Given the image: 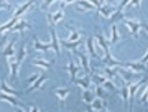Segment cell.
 I'll return each instance as SVG.
<instances>
[{"label":"cell","instance_id":"1","mask_svg":"<svg viewBox=\"0 0 148 112\" xmlns=\"http://www.w3.org/2000/svg\"><path fill=\"white\" fill-rule=\"evenodd\" d=\"M123 23L129 27V33L132 34V36H135V39H138V33H139V30L142 29V25L144 24H141V23H138V21H133V20H123Z\"/></svg>","mask_w":148,"mask_h":112},{"label":"cell","instance_id":"2","mask_svg":"<svg viewBox=\"0 0 148 112\" xmlns=\"http://www.w3.org/2000/svg\"><path fill=\"white\" fill-rule=\"evenodd\" d=\"M49 33H51V46H53L56 55L58 57L60 55V48H62V46H60V40L57 38V33L54 30V25H51V24H49Z\"/></svg>","mask_w":148,"mask_h":112},{"label":"cell","instance_id":"3","mask_svg":"<svg viewBox=\"0 0 148 112\" xmlns=\"http://www.w3.org/2000/svg\"><path fill=\"white\" fill-rule=\"evenodd\" d=\"M124 67H127V70H130V72H133V73H144V72H147V67L142 64V63H133V61H129V63H124Z\"/></svg>","mask_w":148,"mask_h":112},{"label":"cell","instance_id":"4","mask_svg":"<svg viewBox=\"0 0 148 112\" xmlns=\"http://www.w3.org/2000/svg\"><path fill=\"white\" fill-rule=\"evenodd\" d=\"M34 5V0H29V2H25V3H23L21 6H18V8H16V11L14 12V18H21V15L23 14H25V12H27L29 9H30V8Z\"/></svg>","mask_w":148,"mask_h":112},{"label":"cell","instance_id":"5","mask_svg":"<svg viewBox=\"0 0 148 112\" xmlns=\"http://www.w3.org/2000/svg\"><path fill=\"white\" fill-rule=\"evenodd\" d=\"M103 64L108 66V67H123V66H124L123 61H118V60H115L114 57L111 55V53L105 54V57H103Z\"/></svg>","mask_w":148,"mask_h":112},{"label":"cell","instance_id":"6","mask_svg":"<svg viewBox=\"0 0 148 112\" xmlns=\"http://www.w3.org/2000/svg\"><path fill=\"white\" fill-rule=\"evenodd\" d=\"M45 81H47V75H40L39 76V78L36 79V81H34L32 85H30V87L27 88V91H25V93H33V91H36V90H39V88H42L43 87V84H45Z\"/></svg>","mask_w":148,"mask_h":112},{"label":"cell","instance_id":"7","mask_svg":"<svg viewBox=\"0 0 148 112\" xmlns=\"http://www.w3.org/2000/svg\"><path fill=\"white\" fill-rule=\"evenodd\" d=\"M72 84L78 85V87H81L82 90H88L90 88V84H91V78H90V75H85L84 78H75V81Z\"/></svg>","mask_w":148,"mask_h":112},{"label":"cell","instance_id":"8","mask_svg":"<svg viewBox=\"0 0 148 112\" xmlns=\"http://www.w3.org/2000/svg\"><path fill=\"white\" fill-rule=\"evenodd\" d=\"M71 93V90L69 88H56L54 90V94L58 97V102H60V106H64V103H66V97H67V94Z\"/></svg>","mask_w":148,"mask_h":112},{"label":"cell","instance_id":"9","mask_svg":"<svg viewBox=\"0 0 148 112\" xmlns=\"http://www.w3.org/2000/svg\"><path fill=\"white\" fill-rule=\"evenodd\" d=\"M8 63H9V69H11V76L12 78H16L20 75V64L16 63L15 57H9L8 58Z\"/></svg>","mask_w":148,"mask_h":112},{"label":"cell","instance_id":"10","mask_svg":"<svg viewBox=\"0 0 148 112\" xmlns=\"http://www.w3.org/2000/svg\"><path fill=\"white\" fill-rule=\"evenodd\" d=\"M63 18H64L63 9H58L56 14H49V15H48V21H49L51 25H54V24H57V23H60V21H63Z\"/></svg>","mask_w":148,"mask_h":112},{"label":"cell","instance_id":"11","mask_svg":"<svg viewBox=\"0 0 148 112\" xmlns=\"http://www.w3.org/2000/svg\"><path fill=\"white\" fill-rule=\"evenodd\" d=\"M67 70H69V76H71V82H73V81H75V78H76V73H78V70H79V69H78V67H76V64L73 63L72 57H69Z\"/></svg>","mask_w":148,"mask_h":112},{"label":"cell","instance_id":"12","mask_svg":"<svg viewBox=\"0 0 148 112\" xmlns=\"http://www.w3.org/2000/svg\"><path fill=\"white\" fill-rule=\"evenodd\" d=\"M0 100H5L8 103H11L12 106H21V103L18 99H15V96H11V94H6V93H0Z\"/></svg>","mask_w":148,"mask_h":112},{"label":"cell","instance_id":"13","mask_svg":"<svg viewBox=\"0 0 148 112\" xmlns=\"http://www.w3.org/2000/svg\"><path fill=\"white\" fill-rule=\"evenodd\" d=\"M99 12L105 16V18H111V15L115 12V8L112 6V5H108V3H106V5H102V6L99 8Z\"/></svg>","mask_w":148,"mask_h":112},{"label":"cell","instance_id":"14","mask_svg":"<svg viewBox=\"0 0 148 112\" xmlns=\"http://www.w3.org/2000/svg\"><path fill=\"white\" fill-rule=\"evenodd\" d=\"M0 90H2V93H6V94H11V96H15V97H20L23 93H20V91H16V90H14V88H11L9 85L6 84V81H3L2 84H0Z\"/></svg>","mask_w":148,"mask_h":112},{"label":"cell","instance_id":"15","mask_svg":"<svg viewBox=\"0 0 148 112\" xmlns=\"http://www.w3.org/2000/svg\"><path fill=\"white\" fill-rule=\"evenodd\" d=\"M30 27V24L27 23V20H24V18H20V21L16 23L14 27H12V30L14 31H16V33H20V34H23V31H24V29H29Z\"/></svg>","mask_w":148,"mask_h":112},{"label":"cell","instance_id":"16","mask_svg":"<svg viewBox=\"0 0 148 112\" xmlns=\"http://www.w3.org/2000/svg\"><path fill=\"white\" fill-rule=\"evenodd\" d=\"M78 57H79V60H81V67L84 69L85 75H90V73H91V69H90V63H88V58H87V55L82 54V53H78Z\"/></svg>","mask_w":148,"mask_h":112},{"label":"cell","instance_id":"17","mask_svg":"<svg viewBox=\"0 0 148 112\" xmlns=\"http://www.w3.org/2000/svg\"><path fill=\"white\" fill-rule=\"evenodd\" d=\"M81 45V39L76 40V42H69V40H60V46L63 48H67L69 51H76L78 46Z\"/></svg>","mask_w":148,"mask_h":112},{"label":"cell","instance_id":"18","mask_svg":"<svg viewBox=\"0 0 148 112\" xmlns=\"http://www.w3.org/2000/svg\"><path fill=\"white\" fill-rule=\"evenodd\" d=\"M34 49H36V51H42V53H47V51L53 49V46H51V42H49V44H42L38 38H34Z\"/></svg>","mask_w":148,"mask_h":112},{"label":"cell","instance_id":"19","mask_svg":"<svg viewBox=\"0 0 148 112\" xmlns=\"http://www.w3.org/2000/svg\"><path fill=\"white\" fill-rule=\"evenodd\" d=\"M20 21V18H11V21H8L6 24H3V25H0V34H3V33H6V31H9V30H12V27Z\"/></svg>","mask_w":148,"mask_h":112},{"label":"cell","instance_id":"20","mask_svg":"<svg viewBox=\"0 0 148 112\" xmlns=\"http://www.w3.org/2000/svg\"><path fill=\"white\" fill-rule=\"evenodd\" d=\"M14 45H15V39H12L9 44L6 45V49L3 51V58H9V57H15V51H14Z\"/></svg>","mask_w":148,"mask_h":112},{"label":"cell","instance_id":"21","mask_svg":"<svg viewBox=\"0 0 148 112\" xmlns=\"http://www.w3.org/2000/svg\"><path fill=\"white\" fill-rule=\"evenodd\" d=\"M87 49H88V54L93 58H99V54L96 53V48H94V38H88V39H87Z\"/></svg>","mask_w":148,"mask_h":112},{"label":"cell","instance_id":"22","mask_svg":"<svg viewBox=\"0 0 148 112\" xmlns=\"http://www.w3.org/2000/svg\"><path fill=\"white\" fill-rule=\"evenodd\" d=\"M76 8H78V11H91L94 6L90 2H87V0H78Z\"/></svg>","mask_w":148,"mask_h":112},{"label":"cell","instance_id":"23","mask_svg":"<svg viewBox=\"0 0 148 112\" xmlns=\"http://www.w3.org/2000/svg\"><path fill=\"white\" fill-rule=\"evenodd\" d=\"M91 108L94 109V111H100V109H106V102L103 100V99H94L93 102H91Z\"/></svg>","mask_w":148,"mask_h":112},{"label":"cell","instance_id":"24","mask_svg":"<svg viewBox=\"0 0 148 112\" xmlns=\"http://www.w3.org/2000/svg\"><path fill=\"white\" fill-rule=\"evenodd\" d=\"M118 40H120L118 29H117L115 24H112V25H111V39H109V42H111V44H117Z\"/></svg>","mask_w":148,"mask_h":112},{"label":"cell","instance_id":"25","mask_svg":"<svg viewBox=\"0 0 148 112\" xmlns=\"http://www.w3.org/2000/svg\"><path fill=\"white\" fill-rule=\"evenodd\" d=\"M25 57H27V48H25V45H21V48L18 51V55H16V63L20 64V67H21V64H23Z\"/></svg>","mask_w":148,"mask_h":112},{"label":"cell","instance_id":"26","mask_svg":"<svg viewBox=\"0 0 148 112\" xmlns=\"http://www.w3.org/2000/svg\"><path fill=\"white\" fill-rule=\"evenodd\" d=\"M67 30L71 31V36H69V42H76V40H79V39H81V33L78 31V30L72 29L71 25H67Z\"/></svg>","mask_w":148,"mask_h":112},{"label":"cell","instance_id":"27","mask_svg":"<svg viewBox=\"0 0 148 112\" xmlns=\"http://www.w3.org/2000/svg\"><path fill=\"white\" fill-rule=\"evenodd\" d=\"M90 78L96 85H103V82L108 79L106 76H102V75H97V73H90Z\"/></svg>","mask_w":148,"mask_h":112},{"label":"cell","instance_id":"28","mask_svg":"<svg viewBox=\"0 0 148 112\" xmlns=\"http://www.w3.org/2000/svg\"><path fill=\"white\" fill-rule=\"evenodd\" d=\"M105 75H106L108 79L114 81L115 76L118 75V73H117V67H108V66H105Z\"/></svg>","mask_w":148,"mask_h":112},{"label":"cell","instance_id":"29","mask_svg":"<svg viewBox=\"0 0 148 112\" xmlns=\"http://www.w3.org/2000/svg\"><path fill=\"white\" fill-rule=\"evenodd\" d=\"M82 100L87 103V105H91V102L94 100V93L88 91V90H84L82 93Z\"/></svg>","mask_w":148,"mask_h":112},{"label":"cell","instance_id":"30","mask_svg":"<svg viewBox=\"0 0 148 112\" xmlns=\"http://www.w3.org/2000/svg\"><path fill=\"white\" fill-rule=\"evenodd\" d=\"M120 96L123 97V100L126 102V105H129V87H127L126 84L120 88Z\"/></svg>","mask_w":148,"mask_h":112},{"label":"cell","instance_id":"31","mask_svg":"<svg viewBox=\"0 0 148 112\" xmlns=\"http://www.w3.org/2000/svg\"><path fill=\"white\" fill-rule=\"evenodd\" d=\"M33 64H34V66H39V67H42V69H49V67H51V63H49V61H47V60H40V58H39V60H38V58L33 60Z\"/></svg>","mask_w":148,"mask_h":112},{"label":"cell","instance_id":"32","mask_svg":"<svg viewBox=\"0 0 148 112\" xmlns=\"http://www.w3.org/2000/svg\"><path fill=\"white\" fill-rule=\"evenodd\" d=\"M94 94L97 96L99 99H103L106 96V93H105V88L102 87V85H96V88H94Z\"/></svg>","mask_w":148,"mask_h":112},{"label":"cell","instance_id":"33","mask_svg":"<svg viewBox=\"0 0 148 112\" xmlns=\"http://www.w3.org/2000/svg\"><path fill=\"white\" fill-rule=\"evenodd\" d=\"M103 87H105V88H108V90H111V91H118V88L115 87V84L112 82L111 79H106L105 82H103Z\"/></svg>","mask_w":148,"mask_h":112},{"label":"cell","instance_id":"34","mask_svg":"<svg viewBox=\"0 0 148 112\" xmlns=\"http://www.w3.org/2000/svg\"><path fill=\"white\" fill-rule=\"evenodd\" d=\"M5 9V11H12V5L6 0H0V11Z\"/></svg>","mask_w":148,"mask_h":112},{"label":"cell","instance_id":"35","mask_svg":"<svg viewBox=\"0 0 148 112\" xmlns=\"http://www.w3.org/2000/svg\"><path fill=\"white\" fill-rule=\"evenodd\" d=\"M147 102H148V82H147V87H145L142 96H141V103L142 105H147Z\"/></svg>","mask_w":148,"mask_h":112},{"label":"cell","instance_id":"36","mask_svg":"<svg viewBox=\"0 0 148 112\" xmlns=\"http://www.w3.org/2000/svg\"><path fill=\"white\" fill-rule=\"evenodd\" d=\"M129 3H130V0H121V2H120V5L115 8V9H118V11H121V12H123V11H124V8H126Z\"/></svg>","mask_w":148,"mask_h":112},{"label":"cell","instance_id":"37","mask_svg":"<svg viewBox=\"0 0 148 112\" xmlns=\"http://www.w3.org/2000/svg\"><path fill=\"white\" fill-rule=\"evenodd\" d=\"M54 2H56V0H43L42 5H40V9H47V8H48L51 3H54ZM62 2H63V0H62Z\"/></svg>","mask_w":148,"mask_h":112},{"label":"cell","instance_id":"38","mask_svg":"<svg viewBox=\"0 0 148 112\" xmlns=\"http://www.w3.org/2000/svg\"><path fill=\"white\" fill-rule=\"evenodd\" d=\"M38 78H39V75H38V73H34V75H32V76H30V78L27 79V84H29V85H32V84H33L34 81H36Z\"/></svg>","mask_w":148,"mask_h":112},{"label":"cell","instance_id":"39","mask_svg":"<svg viewBox=\"0 0 148 112\" xmlns=\"http://www.w3.org/2000/svg\"><path fill=\"white\" fill-rule=\"evenodd\" d=\"M141 2L142 0H130V6H135V8H141Z\"/></svg>","mask_w":148,"mask_h":112},{"label":"cell","instance_id":"40","mask_svg":"<svg viewBox=\"0 0 148 112\" xmlns=\"http://www.w3.org/2000/svg\"><path fill=\"white\" fill-rule=\"evenodd\" d=\"M148 61V51H147V53H145V55L141 58V60H139V63H142V64H145Z\"/></svg>","mask_w":148,"mask_h":112},{"label":"cell","instance_id":"41","mask_svg":"<svg viewBox=\"0 0 148 112\" xmlns=\"http://www.w3.org/2000/svg\"><path fill=\"white\" fill-rule=\"evenodd\" d=\"M87 2H90L93 6H97V8H100V3H99V0H87Z\"/></svg>","mask_w":148,"mask_h":112},{"label":"cell","instance_id":"42","mask_svg":"<svg viewBox=\"0 0 148 112\" xmlns=\"http://www.w3.org/2000/svg\"><path fill=\"white\" fill-rule=\"evenodd\" d=\"M30 112H40V111L38 109L36 105H32V106H30Z\"/></svg>","mask_w":148,"mask_h":112},{"label":"cell","instance_id":"43","mask_svg":"<svg viewBox=\"0 0 148 112\" xmlns=\"http://www.w3.org/2000/svg\"><path fill=\"white\" fill-rule=\"evenodd\" d=\"M85 112H94V109L91 108V105H87V109H85Z\"/></svg>","mask_w":148,"mask_h":112},{"label":"cell","instance_id":"44","mask_svg":"<svg viewBox=\"0 0 148 112\" xmlns=\"http://www.w3.org/2000/svg\"><path fill=\"white\" fill-rule=\"evenodd\" d=\"M15 109H16V112H25V111H24V109H23L21 106H16Z\"/></svg>","mask_w":148,"mask_h":112},{"label":"cell","instance_id":"45","mask_svg":"<svg viewBox=\"0 0 148 112\" xmlns=\"http://www.w3.org/2000/svg\"><path fill=\"white\" fill-rule=\"evenodd\" d=\"M142 29H144V30H145V31L148 33V25H142Z\"/></svg>","mask_w":148,"mask_h":112},{"label":"cell","instance_id":"46","mask_svg":"<svg viewBox=\"0 0 148 112\" xmlns=\"http://www.w3.org/2000/svg\"><path fill=\"white\" fill-rule=\"evenodd\" d=\"M94 112H108L106 109H100V111H94Z\"/></svg>","mask_w":148,"mask_h":112}]
</instances>
